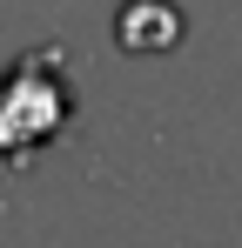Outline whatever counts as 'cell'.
Returning a JSON list of instances; mask_svg holds the SVG:
<instances>
[{
  "label": "cell",
  "mask_w": 242,
  "mask_h": 248,
  "mask_svg": "<svg viewBox=\"0 0 242 248\" xmlns=\"http://www.w3.org/2000/svg\"><path fill=\"white\" fill-rule=\"evenodd\" d=\"M115 34L128 47H141V54H161V47L182 34V20H175V7H161V0H135V7H121Z\"/></svg>",
  "instance_id": "obj_2"
},
{
  "label": "cell",
  "mask_w": 242,
  "mask_h": 248,
  "mask_svg": "<svg viewBox=\"0 0 242 248\" xmlns=\"http://www.w3.org/2000/svg\"><path fill=\"white\" fill-rule=\"evenodd\" d=\"M68 121H74V81L61 47H27L0 74V161L27 168L47 141H61Z\"/></svg>",
  "instance_id": "obj_1"
}]
</instances>
